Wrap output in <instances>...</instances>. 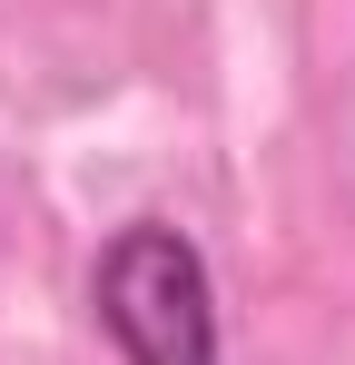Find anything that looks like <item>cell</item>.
<instances>
[{
  "mask_svg": "<svg viewBox=\"0 0 355 365\" xmlns=\"http://www.w3.org/2000/svg\"><path fill=\"white\" fill-rule=\"evenodd\" d=\"M89 316L118 346V365H217V267L178 217H128L89 257Z\"/></svg>",
  "mask_w": 355,
  "mask_h": 365,
  "instance_id": "cell-1",
  "label": "cell"
}]
</instances>
